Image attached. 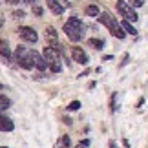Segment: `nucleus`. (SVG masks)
I'll return each instance as SVG.
<instances>
[{
	"label": "nucleus",
	"instance_id": "obj_1",
	"mask_svg": "<svg viewBox=\"0 0 148 148\" xmlns=\"http://www.w3.org/2000/svg\"><path fill=\"white\" fill-rule=\"evenodd\" d=\"M64 33H66V37L70 38V40H73V42L82 40V33H84L82 22L79 18H75V16H71V18L64 24Z\"/></svg>",
	"mask_w": 148,
	"mask_h": 148
},
{
	"label": "nucleus",
	"instance_id": "obj_2",
	"mask_svg": "<svg viewBox=\"0 0 148 148\" xmlns=\"http://www.w3.org/2000/svg\"><path fill=\"white\" fill-rule=\"evenodd\" d=\"M99 22L101 24H104L108 29H110V33L113 37H117V38H124L126 37V33H124V29L121 26H119V22H117V18H113V16L110 15V13H99Z\"/></svg>",
	"mask_w": 148,
	"mask_h": 148
},
{
	"label": "nucleus",
	"instance_id": "obj_3",
	"mask_svg": "<svg viewBox=\"0 0 148 148\" xmlns=\"http://www.w3.org/2000/svg\"><path fill=\"white\" fill-rule=\"evenodd\" d=\"M115 8L117 11L124 16V20H128V22H135V20H139V16L137 13L134 11V8L130 5L126 0H117V4H115Z\"/></svg>",
	"mask_w": 148,
	"mask_h": 148
},
{
	"label": "nucleus",
	"instance_id": "obj_4",
	"mask_svg": "<svg viewBox=\"0 0 148 148\" xmlns=\"http://www.w3.org/2000/svg\"><path fill=\"white\" fill-rule=\"evenodd\" d=\"M18 37L22 38L24 42H29V44H33V42H37L38 40V35H37V31L33 29V27H29V26H22V27H18Z\"/></svg>",
	"mask_w": 148,
	"mask_h": 148
},
{
	"label": "nucleus",
	"instance_id": "obj_5",
	"mask_svg": "<svg viewBox=\"0 0 148 148\" xmlns=\"http://www.w3.org/2000/svg\"><path fill=\"white\" fill-rule=\"evenodd\" d=\"M27 57L31 59V62H33V66L37 68V70H40V71H44L48 68V62H46V59L38 53V51H35V49H31V51H27Z\"/></svg>",
	"mask_w": 148,
	"mask_h": 148
},
{
	"label": "nucleus",
	"instance_id": "obj_6",
	"mask_svg": "<svg viewBox=\"0 0 148 148\" xmlns=\"http://www.w3.org/2000/svg\"><path fill=\"white\" fill-rule=\"evenodd\" d=\"M60 53H62V46H46L44 48V57H46V62H55L60 60Z\"/></svg>",
	"mask_w": 148,
	"mask_h": 148
},
{
	"label": "nucleus",
	"instance_id": "obj_7",
	"mask_svg": "<svg viewBox=\"0 0 148 148\" xmlns=\"http://www.w3.org/2000/svg\"><path fill=\"white\" fill-rule=\"evenodd\" d=\"M71 57H73V60H75L77 64H86L88 62V57H86V53H84V49L79 48V46H75L71 49Z\"/></svg>",
	"mask_w": 148,
	"mask_h": 148
},
{
	"label": "nucleus",
	"instance_id": "obj_8",
	"mask_svg": "<svg viewBox=\"0 0 148 148\" xmlns=\"http://www.w3.org/2000/svg\"><path fill=\"white\" fill-rule=\"evenodd\" d=\"M46 5L53 11L55 15H62V13H64V9H66L64 5L59 2V0H46Z\"/></svg>",
	"mask_w": 148,
	"mask_h": 148
},
{
	"label": "nucleus",
	"instance_id": "obj_9",
	"mask_svg": "<svg viewBox=\"0 0 148 148\" xmlns=\"http://www.w3.org/2000/svg\"><path fill=\"white\" fill-rule=\"evenodd\" d=\"M13 128H15L13 121H11L9 117H5V115L0 113V132H11Z\"/></svg>",
	"mask_w": 148,
	"mask_h": 148
},
{
	"label": "nucleus",
	"instance_id": "obj_10",
	"mask_svg": "<svg viewBox=\"0 0 148 148\" xmlns=\"http://www.w3.org/2000/svg\"><path fill=\"white\" fill-rule=\"evenodd\" d=\"M0 55L4 57V59H9L11 57V48L5 38H0Z\"/></svg>",
	"mask_w": 148,
	"mask_h": 148
},
{
	"label": "nucleus",
	"instance_id": "obj_11",
	"mask_svg": "<svg viewBox=\"0 0 148 148\" xmlns=\"http://www.w3.org/2000/svg\"><path fill=\"white\" fill-rule=\"evenodd\" d=\"M46 35H48V38H49L51 46H59V42H57L59 35H57V31H55V27H53V26H48V27H46Z\"/></svg>",
	"mask_w": 148,
	"mask_h": 148
},
{
	"label": "nucleus",
	"instance_id": "obj_12",
	"mask_svg": "<svg viewBox=\"0 0 148 148\" xmlns=\"http://www.w3.org/2000/svg\"><path fill=\"white\" fill-rule=\"evenodd\" d=\"M16 62H18V66L24 68V70H31V68H33V62H31L29 57H22V59H18Z\"/></svg>",
	"mask_w": 148,
	"mask_h": 148
},
{
	"label": "nucleus",
	"instance_id": "obj_13",
	"mask_svg": "<svg viewBox=\"0 0 148 148\" xmlns=\"http://www.w3.org/2000/svg\"><path fill=\"white\" fill-rule=\"evenodd\" d=\"M9 106H11V101H9L8 97H5V95L0 93V113H2L4 110H8Z\"/></svg>",
	"mask_w": 148,
	"mask_h": 148
},
{
	"label": "nucleus",
	"instance_id": "obj_14",
	"mask_svg": "<svg viewBox=\"0 0 148 148\" xmlns=\"http://www.w3.org/2000/svg\"><path fill=\"white\" fill-rule=\"evenodd\" d=\"M84 13H86L88 16H99V13H101V11H99V8H97V5H88V8L84 9Z\"/></svg>",
	"mask_w": 148,
	"mask_h": 148
},
{
	"label": "nucleus",
	"instance_id": "obj_15",
	"mask_svg": "<svg viewBox=\"0 0 148 148\" xmlns=\"http://www.w3.org/2000/svg\"><path fill=\"white\" fill-rule=\"evenodd\" d=\"M121 27H123V29L126 31V33H132V35H135V33H137V31H135V27L130 24L128 20H123V22H121Z\"/></svg>",
	"mask_w": 148,
	"mask_h": 148
},
{
	"label": "nucleus",
	"instance_id": "obj_16",
	"mask_svg": "<svg viewBox=\"0 0 148 148\" xmlns=\"http://www.w3.org/2000/svg\"><path fill=\"white\" fill-rule=\"evenodd\" d=\"M88 44H90L92 48H95V49H102V48H104V42L99 40V38H90Z\"/></svg>",
	"mask_w": 148,
	"mask_h": 148
},
{
	"label": "nucleus",
	"instance_id": "obj_17",
	"mask_svg": "<svg viewBox=\"0 0 148 148\" xmlns=\"http://www.w3.org/2000/svg\"><path fill=\"white\" fill-rule=\"evenodd\" d=\"M48 68L53 73H59L60 70H62V64H60V60H55V62H48Z\"/></svg>",
	"mask_w": 148,
	"mask_h": 148
},
{
	"label": "nucleus",
	"instance_id": "obj_18",
	"mask_svg": "<svg viewBox=\"0 0 148 148\" xmlns=\"http://www.w3.org/2000/svg\"><path fill=\"white\" fill-rule=\"evenodd\" d=\"M22 57H27V49H26L24 46H16V51H15V59L18 60V59H22Z\"/></svg>",
	"mask_w": 148,
	"mask_h": 148
},
{
	"label": "nucleus",
	"instance_id": "obj_19",
	"mask_svg": "<svg viewBox=\"0 0 148 148\" xmlns=\"http://www.w3.org/2000/svg\"><path fill=\"white\" fill-rule=\"evenodd\" d=\"M11 16H13L15 20H22V18H24V16H26V13H24V11H22V9H15L13 13H11Z\"/></svg>",
	"mask_w": 148,
	"mask_h": 148
},
{
	"label": "nucleus",
	"instance_id": "obj_20",
	"mask_svg": "<svg viewBox=\"0 0 148 148\" xmlns=\"http://www.w3.org/2000/svg\"><path fill=\"white\" fill-rule=\"evenodd\" d=\"M59 143H60V146H64V148H68V146L71 145V141H70V137H68V135H62Z\"/></svg>",
	"mask_w": 148,
	"mask_h": 148
},
{
	"label": "nucleus",
	"instance_id": "obj_21",
	"mask_svg": "<svg viewBox=\"0 0 148 148\" xmlns=\"http://www.w3.org/2000/svg\"><path fill=\"white\" fill-rule=\"evenodd\" d=\"M33 13H35L37 16H42V15H44V9H42L38 4H33Z\"/></svg>",
	"mask_w": 148,
	"mask_h": 148
},
{
	"label": "nucleus",
	"instance_id": "obj_22",
	"mask_svg": "<svg viewBox=\"0 0 148 148\" xmlns=\"http://www.w3.org/2000/svg\"><path fill=\"white\" fill-rule=\"evenodd\" d=\"M79 108H81V102H79V101H73V102H70L68 110H70V112H75V110H79Z\"/></svg>",
	"mask_w": 148,
	"mask_h": 148
},
{
	"label": "nucleus",
	"instance_id": "obj_23",
	"mask_svg": "<svg viewBox=\"0 0 148 148\" xmlns=\"http://www.w3.org/2000/svg\"><path fill=\"white\" fill-rule=\"evenodd\" d=\"M128 4L132 5V8H141V5L145 4V0H128Z\"/></svg>",
	"mask_w": 148,
	"mask_h": 148
},
{
	"label": "nucleus",
	"instance_id": "obj_24",
	"mask_svg": "<svg viewBox=\"0 0 148 148\" xmlns=\"http://www.w3.org/2000/svg\"><path fill=\"white\" fill-rule=\"evenodd\" d=\"M20 0H5V4H9V5H16Z\"/></svg>",
	"mask_w": 148,
	"mask_h": 148
},
{
	"label": "nucleus",
	"instance_id": "obj_25",
	"mask_svg": "<svg viewBox=\"0 0 148 148\" xmlns=\"http://www.w3.org/2000/svg\"><path fill=\"white\" fill-rule=\"evenodd\" d=\"M59 2L64 5V8H68V5H70V0H59Z\"/></svg>",
	"mask_w": 148,
	"mask_h": 148
},
{
	"label": "nucleus",
	"instance_id": "obj_26",
	"mask_svg": "<svg viewBox=\"0 0 148 148\" xmlns=\"http://www.w3.org/2000/svg\"><path fill=\"white\" fill-rule=\"evenodd\" d=\"M62 121H64V124H68V126H70V124H71V119H70V117H64V119H62Z\"/></svg>",
	"mask_w": 148,
	"mask_h": 148
},
{
	"label": "nucleus",
	"instance_id": "obj_27",
	"mask_svg": "<svg viewBox=\"0 0 148 148\" xmlns=\"http://www.w3.org/2000/svg\"><path fill=\"white\" fill-rule=\"evenodd\" d=\"M4 26V15H0V27Z\"/></svg>",
	"mask_w": 148,
	"mask_h": 148
},
{
	"label": "nucleus",
	"instance_id": "obj_28",
	"mask_svg": "<svg viewBox=\"0 0 148 148\" xmlns=\"http://www.w3.org/2000/svg\"><path fill=\"white\" fill-rule=\"evenodd\" d=\"M24 2H27V4H31V5H33V4L37 2V0H24Z\"/></svg>",
	"mask_w": 148,
	"mask_h": 148
},
{
	"label": "nucleus",
	"instance_id": "obj_29",
	"mask_svg": "<svg viewBox=\"0 0 148 148\" xmlns=\"http://www.w3.org/2000/svg\"><path fill=\"white\" fill-rule=\"evenodd\" d=\"M75 148H86V146H84V145H77Z\"/></svg>",
	"mask_w": 148,
	"mask_h": 148
},
{
	"label": "nucleus",
	"instance_id": "obj_30",
	"mask_svg": "<svg viewBox=\"0 0 148 148\" xmlns=\"http://www.w3.org/2000/svg\"><path fill=\"white\" fill-rule=\"evenodd\" d=\"M2 148H8V146H2Z\"/></svg>",
	"mask_w": 148,
	"mask_h": 148
}]
</instances>
